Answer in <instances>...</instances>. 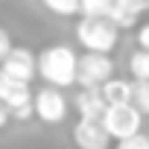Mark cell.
<instances>
[{"instance_id": "14", "label": "cell", "mask_w": 149, "mask_h": 149, "mask_svg": "<svg viewBox=\"0 0 149 149\" xmlns=\"http://www.w3.org/2000/svg\"><path fill=\"white\" fill-rule=\"evenodd\" d=\"M143 114H149V79H134V100H132Z\"/></svg>"}, {"instance_id": "2", "label": "cell", "mask_w": 149, "mask_h": 149, "mask_svg": "<svg viewBox=\"0 0 149 149\" xmlns=\"http://www.w3.org/2000/svg\"><path fill=\"white\" fill-rule=\"evenodd\" d=\"M117 35H120V26L111 24L105 15H82L76 24V41L85 50L111 53L117 47Z\"/></svg>"}, {"instance_id": "19", "label": "cell", "mask_w": 149, "mask_h": 149, "mask_svg": "<svg viewBox=\"0 0 149 149\" xmlns=\"http://www.w3.org/2000/svg\"><path fill=\"white\" fill-rule=\"evenodd\" d=\"M12 120V111H9V105L0 100V129H6V123Z\"/></svg>"}, {"instance_id": "6", "label": "cell", "mask_w": 149, "mask_h": 149, "mask_svg": "<svg viewBox=\"0 0 149 149\" xmlns=\"http://www.w3.org/2000/svg\"><path fill=\"white\" fill-rule=\"evenodd\" d=\"M0 70L12 79H21V82H32L38 76V56L29 50V47H12L6 53V58L0 61Z\"/></svg>"}, {"instance_id": "11", "label": "cell", "mask_w": 149, "mask_h": 149, "mask_svg": "<svg viewBox=\"0 0 149 149\" xmlns=\"http://www.w3.org/2000/svg\"><path fill=\"white\" fill-rule=\"evenodd\" d=\"M102 94H105L108 105H111V102H132V100H134V82L111 76V79L102 82Z\"/></svg>"}, {"instance_id": "17", "label": "cell", "mask_w": 149, "mask_h": 149, "mask_svg": "<svg viewBox=\"0 0 149 149\" xmlns=\"http://www.w3.org/2000/svg\"><path fill=\"white\" fill-rule=\"evenodd\" d=\"M12 47H15V44H12V35H9V32H6L3 26H0V61L6 58V53H9Z\"/></svg>"}, {"instance_id": "16", "label": "cell", "mask_w": 149, "mask_h": 149, "mask_svg": "<svg viewBox=\"0 0 149 149\" xmlns=\"http://www.w3.org/2000/svg\"><path fill=\"white\" fill-rule=\"evenodd\" d=\"M111 0H82V15H105Z\"/></svg>"}, {"instance_id": "13", "label": "cell", "mask_w": 149, "mask_h": 149, "mask_svg": "<svg viewBox=\"0 0 149 149\" xmlns=\"http://www.w3.org/2000/svg\"><path fill=\"white\" fill-rule=\"evenodd\" d=\"M129 70H132V76L134 79H149V50H137V53H132V58H129Z\"/></svg>"}, {"instance_id": "3", "label": "cell", "mask_w": 149, "mask_h": 149, "mask_svg": "<svg viewBox=\"0 0 149 149\" xmlns=\"http://www.w3.org/2000/svg\"><path fill=\"white\" fill-rule=\"evenodd\" d=\"M102 123L108 129V134L114 140H123L134 132H140V123H143V111L134 105V102H111L102 114Z\"/></svg>"}, {"instance_id": "4", "label": "cell", "mask_w": 149, "mask_h": 149, "mask_svg": "<svg viewBox=\"0 0 149 149\" xmlns=\"http://www.w3.org/2000/svg\"><path fill=\"white\" fill-rule=\"evenodd\" d=\"M111 76H114V64H111V56L108 53L85 50V56H79V73H76V85L79 88L102 85Z\"/></svg>"}, {"instance_id": "5", "label": "cell", "mask_w": 149, "mask_h": 149, "mask_svg": "<svg viewBox=\"0 0 149 149\" xmlns=\"http://www.w3.org/2000/svg\"><path fill=\"white\" fill-rule=\"evenodd\" d=\"M114 137L108 134L105 123L100 117H79L73 126V143L79 149H108Z\"/></svg>"}, {"instance_id": "20", "label": "cell", "mask_w": 149, "mask_h": 149, "mask_svg": "<svg viewBox=\"0 0 149 149\" xmlns=\"http://www.w3.org/2000/svg\"><path fill=\"white\" fill-rule=\"evenodd\" d=\"M137 3H143V6H149V0H137Z\"/></svg>"}, {"instance_id": "9", "label": "cell", "mask_w": 149, "mask_h": 149, "mask_svg": "<svg viewBox=\"0 0 149 149\" xmlns=\"http://www.w3.org/2000/svg\"><path fill=\"white\" fill-rule=\"evenodd\" d=\"M0 100H3V102L9 105V111H12V108H18V105L32 102V100H35V94H32L29 82L12 79V76H6V73L0 70Z\"/></svg>"}, {"instance_id": "15", "label": "cell", "mask_w": 149, "mask_h": 149, "mask_svg": "<svg viewBox=\"0 0 149 149\" xmlns=\"http://www.w3.org/2000/svg\"><path fill=\"white\" fill-rule=\"evenodd\" d=\"M117 149H149V137L140 134V132H134V134L117 140Z\"/></svg>"}, {"instance_id": "1", "label": "cell", "mask_w": 149, "mask_h": 149, "mask_svg": "<svg viewBox=\"0 0 149 149\" xmlns=\"http://www.w3.org/2000/svg\"><path fill=\"white\" fill-rule=\"evenodd\" d=\"M76 73H79V56L73 53V47L50 44L38 53V76L47 85L70 88V85H76Z\"/></svg>"}, {"instance_id": "8", "label": "cell", "mask_w": 149, "mask_h": 149, "mask_svg": "<svg viewBox=\"0 0 149 149\" xmlns=\"http://www.w3.org/2000/svg\"><path fill=\"white\" fill-rule=\"evenodd\" d=\"M73 105H76V114H79V117H100V120H102V114H105V108H108V100H105V94H102V85L79 88Z\"/></svg>"}, {"instance_id": "10", "label": "cell", "mask_w": 149, "mask_h": 149, "mask_svg": "<svg viewBox=\"0 0 149 149\" xmlns=\"http://www.w3.org/2000/svg\"><path fill=\"white\" fill-rule=\"evenodd\" d=\"M143 9H146V6L137 3V0H111L105 18H108L111 24H117L120 29H132V26L137 24V18H140Z\"/></svg>"}, {"instance_id": "12", "label": "cell", "mask_w": 149, "mask_h": 149, "mask_svg": "<svg viewBox=\"0 0 149 149\" xmlns=\"http://www.w3.org/2000/svg\"><path fill=\"white\" fill-rule=\"evenodd\" d=\"M44 9L58 15V18H73V15H82V0H41Z\"/></svg>"}, {"instance_id": "18", "label": "cell", "mask_w": 149, "mask_h": 149, "mask_svg": "<svg viewBox=\"0 0 149 149\" xmlns=\"http://www.w3.org/2000/svg\"><path fill=\"white\" fill-rule=\"evenodd\" d=\"M137 47L149 50V24H143V26L137 29Z\"/></svg>"}, {"instance_id": "7", "label": "cell", "mask_w": 149, "mask_h": 149, "mask_svg": "<svg viewBox=\"0 0 149 149\" xmlns=\"http://www.w3.org/2000/svg\"><path fill=\"white\" fill-rule=\"evenodd\" d=\"M35 117L47 126H56L67 117V100L56 85H47L35 94Z\"/></svg>"}]
</instances>
